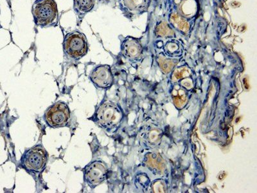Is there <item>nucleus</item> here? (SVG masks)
<instances>
[{"label":"nucleus","mask_w":257,"mask_h":193,"mask_svg":"<svg viewBox=\"0 0 257 193\" xmlns=\"http://www.w3.org/2000/svg\"><path fill=\"white\" fill-rule=\"evenodd\" d=\"M32 13L36 26L47 28L58 24V9L55 0H36Z\"/></svg>","instance_id":"obj_1"},{"label":"nucleus","mask_w":257,"mask_h":193,"mask_svg":"<svg viewBox=\"0 0 257 193\" xmlns=\"http://www.w3.org/2000/svg\"><path fill=\"white\" fill-rule=\"evenodd\" d=\"M97 125L107 130L115 128L122 119L120 107L111 102H105L98 108L93 116Z\"/></svg>","instance_id":"obj_2"},{"label":"nucleus","mask_w":257,"mask_h":193,"mask_svg":"<svg viewBox=\"0 0 257 193\" xmlns=\"http://www.w3.org/2000/svg\"><path fill=\"white\" fill-rule=\"evenodd\" d=\"M63 49L66 56L73 59H80L87 54L88 43L86 37L79 31L69 32L64 36Z\"/></svg>","instance_id":"obj_3"},{"label":"nucleus","mask_w":257,"mask_h":193,"mask_svg":"<svg viewBox=\"0 0 257 193\" xmlns=\"http://www.w3.org/2000/svg\"><path fill=\"white\" fill-rule=\"evenodd\" d=\"M48 160V154L43 146H36L29 149L22 158V165L32 172H40L45 168Z\"/></svg>","instance_id":"obj_4"},{"label":"nucleus","mask_w":257,"mask_h":193,"mask_svg":"<svg viewBox=\"0 0 257 193\" xmlns=\"http://www.w3.org/2000/svg\"><path fill=\"white\" fill-rule=\"evenodd\" d=\"M70 111L66 103L58 102L52 105L46 112L45 121L53 128L66 125L70 120Z\"/></svg>","instance_id":"obj_5"},{"label":"nucleus","mask_w":257,"mask_h":193,"mask_svg":"<svg viewBox=\"0 0 257 193\" xmlns=\"http://www.w3.org/2000/svg\"><path fill=\"white\" fill-rule=\"evenodd\" d=\"M84 176L86 182L91 187L95 188L107 178L106 165L102 161H93L85 167Z\"/></svg>","instance_id":"obj_6"},{"label":"nucleus","mask_w":257,"mask_h":193,"mask_svg":"<svg viewBox=\"0 0 257 193\" xmlns=\"http://www.w3.org/2000/svg\"><path fill=\"white\" fill-rule=\"evenodd\" d=\"M90 79L100 88H108L113 82L111 68L108 65H98L90 73Z\"/></svg>","instance_id":"obj_7"},{"label":"nucleus","mask_w":257,"mask_h":193,"mask_svg":"<svg viewBox=\"0 0 257 193\" xmlns=\"http://www.w3.org/2000/svg\"><path fill=\"white\" fill-rule=\"evenodd\" d=\"M150 0H120L123 11L130 14H139L148 9Z\"/></svg>","instance_id":"obj_8"},{"label":"nucleus","mask_w":257,"mask_h":193,"mask_svg":"<svg viewBox=\"0 0 257 193\" xmlns=\"http://www.w3.org/2000/svg\"><path fill=\"white\" fill-rule=\"evenodd\" d=\"M121 52L128 59H135L141 56L142 47L139 41L135 39L126 38L121 44Z\"/></svg>","instance_id":"obj_9"},{"label":"nucleus","mask_w":257,"mask_h":193,"mask_svg":"<svg viewBox=\"0 0 257 193\" xmlns=\"http://www.w3.org/2000/svg\"><path fill=\"white\" fill-rule=\"evenodd\" d=\"M96 0H73V9L80 22L87 14L91 12L95 6Z\"/></svg>","instance_id":"obj_10"},{"label":"nucleus","mask_w":257,"mask_h":193,"mask_svg":"<svg viewBox=\"0 0 257 193\" xmlns=\"http://www.w3.org/2000/svg\"><path fill=\"white\" fill-rule=\"evenodd\" d=\"M171 20L174 26L181 30V31L184 32L189 31V23L184 18L181 17V16L178 15H176V14H173L171 16Z\"/></svg>","instance_id":"obj_11"},{"label":"nucleus","mask_w":257,"mask_h":193,"mask_svg":"<svg viewBox=\"0 0 257 193\" xmlns=\"http://www.w3.org/2000/svg\"><path fill=\"white\" fill-rule=\"evenodd\" d=\"M157 33L158 36L162 37L172 36L174 35V32L169 27L166 23L163 22L158 25L157 29Z\"/></svg>","instance_id":"obj_12"}]
</instances>
